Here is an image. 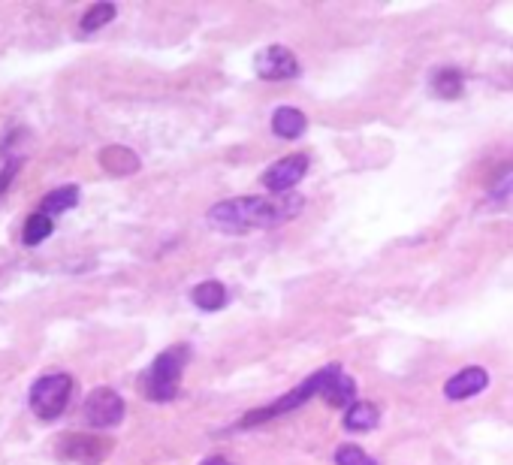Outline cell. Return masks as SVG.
<instances>
[{
  "label": "cell",
  "mask_w": 513,
  "mask_h": 465,
  "mask_svg": "<svg viewBox=\"0 0 513 465\" xmlns=\"http://www.w3.org/2000/svg\"><path fill=\"white\" fill-rule=\"evenodd\" d=\"M100 164H103V170L112 173V176H130V173L139 170V158H136V154H133L130 148H124V145H109V148H103V151H100Z\"/></svg>",
  "instance_id": "cell-11"
},
{
  "label": "cell",
  "mask_w": 513,
  "mask_h": 465,
  "mask_svg": "<svg viewBox=\"0 0 513 465\" xmlns=\"http://www.w3.org/2000/svg\"><path fill=\"white\" fill-rule=\"evenodd\" d=\"M254 70H257L260 79L284 82V79H296V76H299V61H296L293 52L284 49V46H266V49L257 52Z\"/></svg>",
  "instance_id": "cell-7"
},
{
  "label": "cell",
  "mask_w": 513,
  "mask_h": 465,
  "mask_svg": "<svg viewBox=\"0 0 513 465\" xmlns=\"http://www.w3.org/2000/svg\"><path fill=\"white\" fill-rule=\"evenodd\" d=\"M115 13H118L115 4H94V7L82 16L79 25H82L85 34H94V31H100L103 25H109V22L115 19Z\"/></svg>",
  "instance_id": "cell-18"
},
{
  "label": "cell",
  "mask_w": 513,
  "mask_h": 465,
  "mask_svg": "<svg viewBox=\"0 0 513 465\" xmlns=\"http://www.w3.org/2000/svg\"><path fill=\"white\" fill-rule=\"evenodd\" d=\"M55 233V221L49 218V215H43V212H34L28 221H25V230H22V242L28 245V248H34V245H40V242H46L49 236Z\"/></svg>",
  "instance_id": "cell-16"
},
{
  "label": "cell",
  "mask_w": 513,
  "mask_h": 465,
  "mask_svg": "<svg viewBox=\"0 0 513 465\" xmlns=\"http://www.w3.org/2000/svg\"><path fill=\"white\" fill-rule=\"evenodd\" d=\"M191 299L197 308H203V312H218V308L227 305V287L221 281H203L194 287Z\"/></svg>",
  "instance_id": "cell-13"
},
{
  "label": "cell",
  "mask_w": 513,
  "mask_h": 465,
  "mask_svg": "<svg viewBox=\"0 0 513 465\" xmlns=\"http://www.w3.org/2000/svg\"><path fill=\"white\" fill-rule=\"evenodd\" d=\"M486 387H489V375H486V369H480V366H468V369H462L459 375H453V378L444 384V396H447V399H453V402H459V399H471V396L483 393Z\"/></svg>",
  "instance_id": "cell-9"
},
{
  "label": "cell",
  "mask_w": 513,
  "mask_h": 465,
  "mask_svg": "<svg viewBox=\"0 0 513 465\" xmlns=\"http://www.w3.org/2000/svg\"><path fill=\"white\" fill-rule=\"evenodd\" d=\"M305 200L299 194H272V197H245L224 200L209 209V227L221 233H248L269 230L293 221L302 212Z\"/></svg>",
  "instance_id": "cell-1"
},
{
  "label": "cell",
  "mask_w": 513,
  "mask_h": 465,
  "mask_svg": "<svg viewBox=\"0 0 513 465\" xmlns=\"http://www.w3.org/2000/svg\"><path fill=\"white\" fill-rule=\"evenodd\" d=\"M112 450V441L109 438H100V435H79V432H70L61 444H58V453L70 462H79V465H100Z\"/></svg>",
  "instance_id": "cell-6"
},
{
  "label": "cell",
  "mask_w": 513,
  "mask_h": 465,
  "mask_svg": "<svg viewBox=\"0 0 513 465\" xmlns=\"http://www.w3.org/2000/svg\"><path fill=\"white\" fill-rule=\"evenodd\" d=\"M335 465H378V462L357 444H341L335 450Z\"/></svg>",
  "instance_id": "cell-19"
},
{
  "label": "cell",
  "mask_w": 513,
  "mask_h": 465,
  "mask_svg": "<svg viewBox=\"0 0 513 465\" xmlns=\"http://www.w3.org/2000/svg\"><path fill=\"white\" fill-rule=\"evenodd\" d=\"M308 173V158L305 154H290V158H281L278 164H272L266 173H263V185L272 191V194H287L293 191Z\"/></svg>",
  "instance_id": "cell-8"
},
{
  "label": "cell",
  "mask_w": 513,
  "mask_h": 465,
  "mask_svg": "<svg viewBox=\"0 0 513 465\" xmlns=\"http://www.w3.org/2000/svg\"><path fill=\"white\" fill-rule=\"evenodd\" d=\"M432 88L444 100H456L462 94V73L459 70H438L432 76Z\"/></svg>",
  "instance_id": "cell-17"
},
{
  "label": "cell",
  "mask_w": 513,
  "mask_h": 465,
  "mask_svg": "<svg viewBox=\"0 0 513 465\" xmlns=\"http://www.w3.org/2000/svg\"><path fill=\"white\" fill-rule=\"evenodd\" d=\"M332 408H351L354 405V396H357V384L354 378H348L345 372H341V366L335 369V375L326 381L323 393H320Z\"/></svg>",
  "instance_id": "cell-10"
},
{
  "label": "cell",
  "mask_w": 513,
  "mask_h": 465,
  "mask_svg": "<svg viewBox=\"0 0 513 465\" xmlns=\"http://www.w3.org/2000/svg\"><path fill=\"white\" fill-rule=\"evenodd\" d=\"M19 167H22V161H7V167L4 170H0V197H4L7 194V188L13 185V179L19 176Z\"/></svg>",
  "instance_id": "cell-20"
},
{
  "label": "cell",
  "mask_w": 513,
  "mask_h": 465,
  "mask_svg": "<svg viewBox=\"0 0 513 465\" xmlns=\"http://www.w3.org/2000/svg\"><path fill=\"white\" fill-rule=\"evenodd\" d=\"M335 369H338V363L323 366V369H320V372H314L308 381H302L293 393L281 396L278 402H272V405H266V408H257V411L245 414V417L239 420V426H242V429H245V426H257V423H263V420H272V417H281V414H287V411L302 408L311 396H320V393H323V387H326V381L335 375Z\"/></svg>",
  "instance_id": "cell-3"
},
{
  "label": "cell",
  "mask_w": 513,
  "mask_h": 465,
  "mask_svg": "<svg viewBox=\"0 0 513 465\" xmlns=\"http://www.w3.org/2000/svg\"><path fill=\"white\" fill-rule=\"evenodd\" d=\"M73 399V378L67 372H52L43 375L34 387H31V408L40 420H55L67 411Z\"/></svg>",
  "instance_id": "cell-4"
},
{
  "label": "cell",
  "mask_w": 513,
  "mask_h": 465,
  "mask_svg": "<svg viewBox=\"0 0 513 465\" xmlns=\"http://www.w3.org/2000/svg\"><path fill=\"white\" fill-rule=\"evenodd\" d=\"M188 348L179 345V348H169L163 351L151 369L142 375L139 387H142V396L151 399V402H169L179 396V384H182V372H185V363H188Z\"/></svg>",
  "instance_id": "cell-2"
},
{
  "label": "cell",
  "mask_w": 513,
  "mask_h": 465,
  "mask_svg": "<svg viewBox=\"0 0 513 465\" xmlns=\"http://www.w3.org/2000/svg\"><path fill=\"white\" fill-rule=\"evenodd\" d=\"M124 399L121 393H115L112 387H97L88 399H85V420L94 429H109L118 426L124 420Z\"/></svg>",
  "instance_id": "cell-5"
},
{
  "label": "cell",
  "mask_w": 513,
  "mask_h": 465,
  "mask_svg": "<svg viewBox=\"0 0 513 465\" xmlns=\"http://www.w3.org/2000/svg\"><path fill=\"white\" fill-rule=\"evenodd\" d=\"M305 127H308L305 112H299V109H293V106H278V109L272 112V130H275V136H281V139H296V136L305 133Z\"/></svg>",
  "instance_id": "cell-12"
},
{
  "label": "cell",
  "mask_w": 513,
  "mask_h": 465,
  "mask_svg": "<svg viewBox=\"0 0 513 465\" xmlns=\"http://www.w3.org/2000/svg\"><path fill=\"white\" fill-rule=\"evenodd\" d=\"M378 408L372 402H354L348 411H345V429L351 432H366V429H375L378 426Z\"/></svg>",
  "instance_id": "cell-14"
},
{
  "label": "cell",
  "mask_w": 513,
  "mask_h": 465,
  "mask_svg": "<svg viewBox=\"0 0 513 465\" xmlns=\"http://www.w3.org/2000/svg\"><path fill=\"white\" fill-rule=\"evenodd\" d=\"M200 465H233L230 459H224V456H209V459H203Z\"/></svg>",
  "instance_id": "cell-21"
},
{
  "label": "cell",
  "mask_w": 513,
  "mask_h": 465,
  "mask_svg": "<svg viewBox=\"0 0 513 465\" xmlns=\"http://www.w3.org/2000/svg\"><path fill=\"white\" fill-rule=\"evenodd\" d=\"M76 203H79V188L76 185H67V188H55L52 194H46V200H43V215H64V212H70V209H76Z\"/></svg>",
  "instance_id": "cell-15"
}]
</instances>
